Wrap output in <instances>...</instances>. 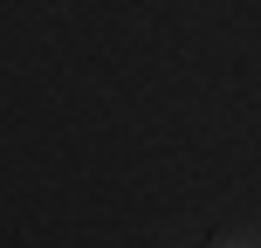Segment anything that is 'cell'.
I'll return each mask as SVG.
<instances>
[{
	"mask_svg": "<svg viewBox=\"0 0 261 248\" xmlns=\"http://www.w3.org/2000/svg\"><path fill=\"white\" fill-rule=\"evenodd\" d=\"M227 248H261V241H227Z\"/></svg>",
	"mask_w": 261,
	"mask_h": 248,
	"instance_id": "1",
	"label": "cell"
}]
</instances>
